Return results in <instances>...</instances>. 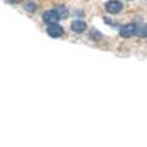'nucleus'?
Returning <instances> with one entry per match:
<instances>
[{
	"instance_id": "obj_1",
	"label": "nucleus",
	"mask_w": 147,
	"mask_h": 147,
	"mask_svg": "<svg viewBox=\"0 0 147 147\" xmlns=\"http://www.w3.org/2000/svg\"><path fill=\"white\" fill-rule=\"evenodd\" d=\"M105 9H107V12L112 13V15L119 13L123 9V3L119 1V0H111V1H108L105 4Z\"/></svg>"
},
{
	"instance_id": "obj_2",
	"label": "nucleus",
	"mask_w": 147,
	"mask_h": 147,
	"mask_svg": "<svg viewBox=\"0 0 147 147\" xmlns=\"http://www.w3.org/2000/svg\"><path fill=\"white\" fill-rule=\"evenodd\" d=\"M46 31H47L49 36H51V38H58V36H61L63 34V28L58 23H50L49 26H47Z\"/></svg>"
},
{
	"instance_id": "obj_3",
	"label": "nucleus",
	"mask_w": 147,
	"mask_h": 147,
	"mask_svg": "<svg viewBox=\"0 0 147 147\" xmlns=\"http://www.w3.org/2000/svg\"><path fill=\"white\" fill-rule=\"evenodd\" d=\"M138 31V27L132 24V23H129V24H125L120 28V36L123 38H131L132 35H135Z\"/></svg>"
},
{
	"instance_id": "obj_4",
	"label": "nucleus",
	"mask_w": 147,
	"mask_h": 147,
	"mask_svg": "<svg viewBox=\"0 0 147 147\" xmlns=\"http://www.w3.org/2000/svg\"><path fill=\"white\" fill-rule=\"evenodd\" d=\"M42 19H43V22L50 24V23H58V20L61 19V16L58 15V12L55 9L53 11H46L43 15H42Z\"/></svg>"
},
{
	"instance_id": "obj_5",
	"label": "nucleus",
	"mask_w": 147,
	"mask_h": 147,
	"mask_svg": "<svg viewBox=\"0 0 147 147\" xmlns=\"http://www.w3.org/2000/svg\"><path fill=\"white\" fill-rule=\"evenodd\" d=\"M86 30V23L81 19H76L71 22V31H74L76 34H82Z\"/></svg>"
},
{
	"instance_id": "obj_6",
	"label": "nucleus",
	"mask_w": 147,
	"mask_h": 147,
	"mask_svg": "<svg viewBox=\"0 0 147 147\" xmlns=\"http://www.w3.org/2000/svg\"><path fill=\"white\" fill-rule=\"evenodd\" d=\"M55 11L58 12V15H59L61 18H66L67 15H69V11L66 9L65 5H58L57 8H55Z\"/></svg>"
},
{
	"instance_id": "obj_7",
	"label": "nucleus",
	"mask_w": 147,
	"mask_h": 147,
	"mask_svg": "<svg viewBox=\"0 0 147 147\" xmlns=\"http://www.w3.org/2000/svg\"><path fill=\"white\" fill-rule=\"evenodd\" d=\"M24 9H26V11H30V12H34L36 9V4L34 1H27L26 4H24Z\"/></svg>"
},
{
	"instance_id": "obj_8",
	"label": "nucleus",
	"mask_w": 147,
	"mask_h": 147,
	"mask_svg": "<svg viewBox=\"0 0 147 147\" xmlns=\"http://www.w3.org/2000/svg\"><path fill=\"white\" fill-rule=\"evenodd\" d=\"M136 34H138L139 36H142V38L147 36V24H146V26H143V27H140L138 31H136Z\"/></svg>"
},
{
	"instance_id": "obj_9",
	"label": "nucleus",
	"mask_w": 147,
	"mask_h": 147,
	"mask_svg": "<svg viewBox=\"0 0 147 147\" xmlns=\"http://www.w3.org/2000/svg\"><path fill=\"white\" fill-rule=\"evenodd\" d=\"M9 3H12V4H15V3H19V1H20V0H8Z\"/></svg>"
}]
</instances>
